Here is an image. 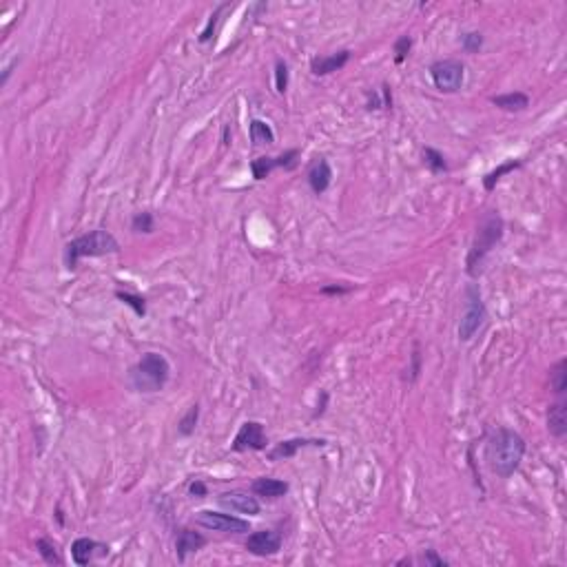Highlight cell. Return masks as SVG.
Returning a JSON list of instances; mask_svg holds the SVG:
<instances>
[{"label": "cell", "mask_w": 567, "mask_h": 567, "mask_svg": "<svg viewBox=\"0 0 567 567\" xmlns=\"http://www.w3.org/2000/svg\"><path fill=\"white\" fill-rule=\"evenodd\" d=\"M525 454V439L510 428H499L487 439L485 463L497 477L508 479L518 470Z\"/></svg>", "instance_id": "cell-1"}, {"label": "cell", "mask_w": 567, "mask_h": 567, "mask_svg": "<svg viewBox=\"0 0 567 567\" xmlns=\"http://www.w3.org/2000/svg\"><path fill=\"white\" fill-rule=\"evenodd\" d=\"M168 377H171V366H168L166 357L160 352H144L142 359L137 361L129 370V384L137 392H160Z\"/></svg>", "instance_id": "cell-2"}, {"label": "cell", "mask_w": 567, "mask_h": 567, "mask_svg": "<svg viewBox=\"0 0 567 567\" xmlns=\"http://www.w3.org/2000/svg\"><path fill=\"white\" fill-rule=\"evenodd\" d=\"M501 237H503V220H501L499 213L490 211L487 216H483V220L479 222L477 235H474L470 253H468L466 264H468V273L472 275V278H477V275L481 273V266L485 262L487 253L497 247Z\"/></svg>", "instance_id": "cell-3"}, {"label": "cell", "mask_w": 567, "mask_h": 567, "mask_svg": "<svg viewBox=\"0 0 567 567\" xmlns=\"http://www.w3.org/2000/svg\"><path fill=\"white\" fill-rule=\"evenodd\" d=\"M118 251H120L118 239L109 231H104V228H96V231L85 233L67 244L65 264L69 270H73L82 257H102V255H111Z\"/></svg>", "instance_id": "cell-4"}, {"label": "cell", "mask_w": 567, "mask_h": 567, "mask_svg": "<svg viewBox=\"0 0 567 567\" xmlns=\"http://www.w3.org/2000/svg\"><path fill=\"white\" fill-rule=\"evenodd\" d=\"M466 313L459 321V339L461 342H470L474 335L481 330V326L485 324L487 319V311H485V304L481 299V290L477 286H468L466 290Z\"/></svg>", "instance_id": "cell-5"}, {"label": "cell", "mask_w": 567, "mask_h": 567, "mask_svg": "<svg viewBox=\"0 0 567 567\" xmlns=\"http://www.w3.org/2000/svg\"><path fill=\"white\" fill-rule=\"evenodd\" d=\"M430 78L435 82V87L443 94H456L459 89L463 87L466 80V67L461 60H437V63L430 65Z\"/></svg>", "instance_id": "cell-6"}, {"label": "cell", "mask_w": 567, "mask_h": 567, "mask_svg": "<svg viewBox=\"0 0 567 567\" xmlns=\"http://www.w3.org/2000/svg\"><path fill=\"white\" fill-rule=\"evenodd\" d=\"M197 525H202L213 532H224V534H247L251 532V523L247 518H237L233 514L224 512H213V510H202L195 516Z\"/></svg>", "instance_id": "cell-7"}, {"label": "cell", "mask_w": 567, "mask_h": 567, "mask_svg": "<svg viewBox=\"0 0 567 567\" xmlns=\"http://www.w3.org/2000/svg\"><path fill=\"white\" fill-rule=\"evenodd\" d=\"M266 435H264V425L259 421H247L242 423L233 439V450L235 452H251V450H264L266 448Z\"/></svg>", "instance_id": "cell-8"}, {"label": "cell", "mask_w": 567, "mask_h": 567, "mask_svg": "<svg viewBox=\"0 0 567 567\" xmlns=\"http://www.w3.org/2000/svg\"><path fill=\"white\" fill-rule=\"evenodd\" d=\"M247 549L255 556H273L282 549V536L273 530H259L249 534Z\"/></svg>", "instance_id": "cell-9"}, {"label": "cell", "mask_w": 567, "mask_h": 567, "mask_svg": "<svg viewBox=\"0 0 567 567\" xmlns=\"http://www.w3.org/2000/svg\"><path fill=\"white\" fill-rule=\"evenodd\" d=\"M297 158H299V151L297 149H290L286 153L278 158H257L251 162V171H253V177L255 180H264L266 175H270V171L275 168H293L297 164Z\"/></svg>", "instance_id": "cell-10"}, {"label": "cell", "mask_w": 567, "mask_h": 567, "mask_svg": "<svg viewBox=\"0 0 567 567\" xmlns=\"http://www.w3.org/2000/svg\"><path fill=\"white\" fill-rule=\"evenodd\" d=\"M218 503L222 505V508L231 510V512L249 514V516L259 514V501H257V497H253L249 492H239V490H233V492L220 494L218 497Z\"/></svg>", "instance_id": "cell-11"}, {"label": "cell", "mask_w": 567, "mask_h": 567, "mask_svg": "<svg viewBox=\"0 0 567 567\" xmlns=\"http://www.w3.org/2000/svg\"><path fill=\"white\" fill-rule=\"evenodd\" d=\"M330 180H332V168H330L328 160L315 158L313 164L309 166V184H311L313 193H317V195L326 193L330 187Z\"/></svg>", "instance_id": "cell-12"}, {"label": "cell", "mask_w": 567, "mask_h": 567, "mask_svg": "<svg viewBox=\"0 0 567 567\" xmlns=\"http://www.w3.org/2000/svg\"><path fill=\"white\" fill-rule=\"evenodd\" d=\"M350 60V51L348 49H342V51H335L330 56H317L311 60V71L315 75H328L332 71H339L346 67V63Z\"/></svg>", "instance_id": "cell-13"}, {"label": "cell", "mask_w": 567, "mask_h": 567, "mask_svg": "<svg viewBox=\"0 0 567 567\" xmlns=\"http://www.w3.org/2000/svg\"><path fill=\"white\" fill-rule=\"evenodd\" d=\"M206 545V539L200 534V532H193V530H187V528H182L175 536V552H177V561L184 563L187 561V556L191 554V552H197V549H202Z\"/></svg>", "instance_id": "cell-14"}, {"label": "cell", "mask_w": 567, "mask_h": 567, "mask_svg": "<svg viewBox=\"0 0 567 567\" xmlns=\"http://www.w3.org/2000/svg\"><path fill=\"white\" fill-rule=\"evenodd\" d=\"M324 439H288V441H282L278 443L270 452H268V459L270 461H282V459H290L295 456L297 450L306 448V446H324Z\"/></svg>", "instance_id": "cell-15"}, {"label": "cell", "mask_w": 567, "mask_h": 567, "mask_svg": "<svg viewBox=\"0 0 567 567\" xmlns=\"http://www.w3.org/2000/svg\"><path fill=\"white\" fill-rule=\"evenodd\" d=\"M547 430L552 437L563 439L567 432V404L565 401H556L552 404L547 410Z\"/></svg>", "instance_id": "cell-16"}, {"label": "cell", "mask_w": 567, "mask_h": 567, "mask_svg": "<svg viewBox=\"0 0 567 567\" xmlns=\"http://www.w3.org/2000/svg\"><path fill=\"white\" fill-rule=\"evenodd\" d=\"M253 494L264 497V499H280L288 492V483L280 479H270V477H259L251 485Z\"/></svg>", "instance_id": "cell-17"}, {"label": "cell", "mask_w": 567, "mask_h": 567, "mask_svg": "<svg viewBox=\"0 0 567 567\" xmlns=\"http://www.w3.org/2000/svg\"><path fill=\"white\" fill-rule=\"evenodd\" d=\"M100 547H104V545L96 543L94 539H87V536H80V539H75L73 545H71V559H73L75 565L85 567V565L91 563V559H94V554H96V549H100Z\"/></svg>", "instance_id": "cell-18"}, {"label": "cell", "mask_w": 567, "mask_h": 567, "mask_svg": "<svg viewBox=\"0 0 567 567\" xmlns=\"http://www.w3.org/2000/svg\"><path fill=\"white\" fill-rule=\"evenodd\" d=\"M492 104L499 106L503 111H525L530 106V98L523 91H514V94H505V96H494Z\"/></svg>", "instance_id": "cell-19"}, {"label": "cell", "mask_w": 567, "mask_h": 567, "mask_svg": "<svg viewBox=\"0 0 567 567\" xmlns=\"http://www.w3.org/2000/svg\"><path fill=\"white\" fill-rule=\"evenodd\" d=\"M251 140L255 147H266L275 142V133L270 125H266L264 120H253L251 122Z\"/></svg>", "instance_id": "cell-20"}, {"label": "cell", "mask_w": 567, "mask_h": 567, "mask_svg": "<svg viewBox=\"0 0 567 567\" xmlns=\"http://www.w3.org/2000/svg\"><path fill=\"white\" fill-rule=\"evenodd\" d=\"M549 388L554 394H563L567 390V361L565 359H561L549 370Z\"/></svg>", "instance_id": "cell-21"}, {"label": "cell", "mask_w": 567, "mask_h": 567, "mask_svg": "<svg viewBox=\"0 0 567 567\" xmlns=\"http://www.w3.org/2000/svg\"><path fill=\"white\" fill-rule=\"evenodd\" d=\"M521 164H523V160H510V162H505V164L497 166L494 171H490V173L483 177V187H485V191H492V189L497 187V182H499L505 173L516 171V168H518Z\"/></svg>", "instance_id": "cell-22"}, {"label": "cell", "mask_w": 567, "mask_h": 567, "mask_svg": "<svg viewBox=\"0 0 567 567\" xmlns=\"http://www.w3.org/2000/svg\"><path fill=\"white\" fill-rule=\"evenodd\" d=\"M423 162L432 173H446L448 171V162H446V158H443V153H439L432 147L423 149Z\"/></svg>", "instance_id": "cell-23"}, {"label": "cell", "mask_w": 567, "mask_h": 567, "mask_svg": "<svg viewBox=\"0 0 567 567\" xmlns=\"http://www.w3.org/2000/svg\"><path fill=\"white\" fill-rule=\"evenodd\" d=\"M197 419H200V406L195 404V406L189 408L187 415H184V417L180 419V423H177V432H180L182 437H191V435L195 432Z\"/></svg>", "instance_id": "cell-24"}, {"label": "cell", "mask_w": 567, "mask_h": 567, "mask_svg": "<svg viewBox=\"0 0 567 567\" xmlns=\"http://www.w3.org/2000/svg\"><path fill=\"white\" fill-rule=\"evenodd\" d=\"M116 297H118L122 304L131 306V309L135 311V315H140V317L147 315V301H144V297L133 295V293H127V290H116Z\"/></svg>", "instance_id": "cell-25"}, {"label": "cell", "mask_w": 567, "mask_h": 567, "mask_svg": "<svg viewBox=\"0 0 567 567\" xmlns=\"http://www.w3.org/2000/svg\"><path fill=\"white\" fill-rule=\"evenodd\" d=\"M36 549H38V554L44 559V563H49V565H60V563H63V561H60V556H58V552H56V545L49 539H38L36 541Z\"/></svg>", "instance_id": "cell-26"}, {"label": "cell", "mask_w": 567, "mask_h": 567, "mask_svg": "<svg viewBox=\"0 0 567 567\" xmlns=\"http://www.w3.org/2000/svg\"><path fill=\"white\" fill-rule=\"evenodd\" d=\"M288 80H290V71L284 60L275 63V87H278V94H286L288 91Z\"/></svg>", "instance_id": "cell-27"}, {"label": "cell", "mask_w": 567, "mask_h": 567, "mask_svg": "<svg viewBox=\"0 0 567 567\" xmlns=\"http://www.w3.org/2000/svg\"><path fill=\"white\" fill-rule=\"evenodd\" d=\"M131 228L135 233H153V216L149 211L135 213L133 220H131Z\"/></svg>", "instance_id": "cell-28"}, {"label": "cell", "mask_w": 567, "mask_h": 567, "mask_svg": "<svg viewBox=\"0 0 567 567\" xmlns=\"http://www.w3.org/2000/svg\"><path fill=\"white\" fill-rule=\"evenodd\" d=\"M461 47L468 51V54H479V49L483 47V36L479 32H470L463 36L461 40Z\"/></svg>", "instance_id": "cell-29"}, {"label": "cell", "mask_w": 567, "mask_h": 567, "mask_svg": "<svg viewBox=\"0 0 567 567\" xmlns=\"http://www.w3.org/2000/svg\"><path fill=\"white\" fill-rule=\"evenodd\" d=\"M410 47H412V38H410V36H401L399 40L394 42V63H397V65H401V63H404L406 56H408V51H410Z\"/></svg>", "instance_id": "cell-30"}, {"label": "cell", "mask_w": 567, "mask_h": 567, "mask_svg": "<svg viewBox=\"0 0 567 567\" xmlns=\"http://www.w3.org/2000/svg\"><path fill=\"white\" fill-rule=\"evenodd\" d=\"M226 7H228V5H220V7L216 9V13H211V18H208L206 27H204V32L200 34V42H208V40L213 38V32H216V25H218V20H220V13H222Z\"/></svg>", "instance_id": "cell-31"}, {"label": "cell", "mask_w": 567, "mask_h": 567, "mask_svg": "<svg viewBox=\"0 0 567 567\" xmlns=\"http://www.w3.org/2000/svg\"><path fill=\"white\" fill-rule=\"evenodd\" d=\"M421 561H423L425 565H437V567H446V565H448V561H443L441 556H437V552H435V549H428Z\"/></svg>", "instance_id": "cell-32"}, {"label": "cell", "mask_w": 567, "mask_h": 567, "mask_svg": "<svg viewBox=\"0 0 567 567\" xmlns=\"http://www.w3.org/2000/svg\"><path fill=\"white\" fill-rule=\"evenodd\" d=\"M368 109H370V111L373 109H388V106H386L384 100L379 98L377 91H373V94H368Z\"/></svg>", "instance_id": "cell-33"}, {"label": "cell", "mask_w": 567, "mask_h": 567, "mask_svg": "<svg viewBox=\"0 0 567 567\" xmlns=\"http://www.w3.org/2000/svg\"><path fill=\"white\" fill-rule=\"evenodd\" d=\"M189 492H191L193 497H206V485H204L200 479H195V481L191 483V487H189Z\"/></svg>", "instance_id": "cell-34"}, {"label": "cell", "mask_w": 567, "mask_h": 567, "mask_svg": "<svg viewBox=\"0 0 567 567\" xmlns=\"http://www.w3.org/2000/svg\"><path fill=\"white\" fill-rule=\"evenodd\" d=\"M348 290H350L348 286H324V288H321V293H324V295H330V293L332 295H342V293H348Z\"/></svg>", "instance_id": "cell-35"}]
</instances>
